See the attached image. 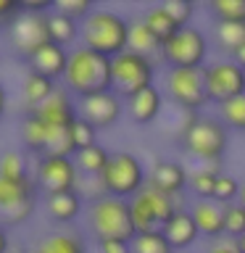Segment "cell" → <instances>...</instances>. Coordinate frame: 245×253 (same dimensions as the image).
Masks as SVG:
<instances>
[{
	"label": "cell",
	"mask_w": 245,
	"mask_h": 253,
	"mask_svg": "<svg viewBox=\"0 0 245 253\" xmlns=\"http://www.w3.org/2000/svg\"><path fill=\"white\" fill-rule=\"evenodd\" d=\"M235 243H237V251H240V253H245V235H243V237H237Z\"/></svg>",
	"instance_id": "obj_48"
},
{
	"label": "cell",
	"mask_w": 245,
	"mask_h": 253,
	"mask_svg": "<svg viewBox=\"0 0 245 253\" xmlns=\"http://www.w3.org/2000/svg\"><path fill=\"white\" fill-rule=\"evenodd\" d=\"M208 253H240L237 251V243L229 240V237H221V240L208 245Z\"/></svg>",
	"instance_id": "obj_43"
},
{
	"label": "cell",
	"mask_w": 245,
	"mask_h": 253,
	"mask_svg": "<svg viewBox=\"0 0 245 253\" xmlns=\"http://www.w3.org/2000/svg\"><path fill=\"white\" fill-rule=\"evenodd\" d=\"M122 111H124V100L119 98L116 92H100V95H92V98L77 100L79 119H84L87 124H92L98 132L114 126L119 119H122Z\"/></svg>",
	"instance_id": "obj_14"
},
{
	"label": "cell",
	"mask_w": 245,
	"mask_h": 253,
	"mask_svg": "<svg viewBox=\"0 0 245 253\" xmlns=\"http://www.w3.org/2000/svg\"><path fill=\"white\" fill-rule=\"evenodd\" d=\"M153 79H156L153 58H145V55L132 50H124L122 55L111 58V92H116L122 100H129L137 92L153 87Z\"/></svg>",
	"instance_id": "obj_6"
},
{
	"label": "cell",
	"mask_w": 245,
	"mask_h": 253,
	"mask_svg": "<svg viewBox=\"0 0 245 253\" xmlns=\"http://www.w3.org/2000/svg\"><path fill=\"white\" fill-rule=\"evenodd\" d=\"M63 87L77 100L92 98L100 92H111V58L77 45L69 50V66L63 74Z\"/></svg>",
	"instance_id": "obj_1"
},
{
	"label": "cell",
	"mask_w": 245,
	"mask_h": 253,
	"mask_svg": "<svg viewBox=\"0 0 245 253\" xmlns=\"http://www.w3.org/2000/svg\"><path fill=\"white\" fill-rule=\"evenodd\" d=\"M208 55V37L195 27H182L161 45V63L166 69H201Z\"/></svg>",
	"instance_id": "obj_8"
},
{
	"label": "cell",
	"mask_w": 245,
	"mask_h": 253,
	"mask_svg": "<svg viewBox=\"0 0 245 253\" xmlns=\"http://www.w3.org/2000/svg\"><path fill=\"white\" fill-rule=\"evenodd\" d=\"M100 179H103V187H106L108 195L132 201L148 185V171L134 153L116 150V153H111V161L106 166V171L100 174Z\"/></svg>",
	"instance_id": "obj_7"
},
{
	"label": "cell",
	"mask_w": 245,
	"mask_h": 253,
	"mask_svg": "<svg viewBox=\"0 0 245 253\" xmlns=\"http://www.w3.org/2000/svg\"><path fill=\"white\" fill-rule=\"evenodd\" d=\"M82 206H84V198L71 190V193H58V195H47L45 198V211L47 216L58 224H71L79 213H82Z\"/></svg>",
	"instance_id": "obj_21"
},
{
	"label": "cell",
	"mask_w": 245,
	"mask_h": 253,
	"mask_svg": "<svg viewBox=\"0 0 245 253\" xmlns=\"http://www.w3.org/2000/svg\"><path fill=\"white\" fill-rule=\"evenodd\" d=\"M237 195H240V182L235 177H229V174H221L219 182H216V195H213V201L221 203V206H229L237 201Z\"/></svg>",
	"instance_id": "obj_39"
},
{
	"label": "cell",
	"mask_w": 245,
	"mask_h": 253,
	"mask_svg": "<svg viewBox=\"0 0 245 253\" xmlns=\"http://www.w3.org/2000/svg\"><path fill=\"white\" fill-rule=\"evenodd\" d=\"M21 8L27 13H50L55 11V0H21Z\"/></svg>",
	"instance_id": "obj_41"
},
{
	"label": "cell",
	"mask_w": 245,
	"mask_h": 253,
	"mask_svg": "<svg viewBox=\"0 0 245 253\" xmlns=\"http://www.w3.org/2000/svg\"><path fill=\"white\" fill-rule=\"evenodd\" d=\"M47 29H50V42L66 47V50H69L71 42L79 40V21L69 19V16H63L58 11L47 13Z\"/></svg>",
	"instance_id": "obj_27"
},
{
	"label": "cell",
	"mask_w": 245,
	"mask_h": 253,
	"mask_svg": "<svg viewBox=\"0 0 245 253\" xmlns=\"http://www.w3.org/2000/svg\"><path fill=\"white\" fill-rule=\"evenodd\" d=\"M129 50L145 55V58L161 55V42H158V37L145 27L142 19H132L129 21Z\"/></svg>",
	"instance_id": "obj_24"
},
{
	"label": "cell",
	"mask_w": 245,
	"mask_h": 253,
	"mask_svg": "<svg viewBox=\"0 0 245 253\" xmlns=\"http://www.w3.org/2000/svg\"><path fill=\"white\" fill-rule=\"evenodd\" d=\"M126 108H129V116H132L134 124H137V126H148V124H153L156 119L161 116L163 95L153 84V87H148V90H142V92L134 95V98L126 100Z\"/></svg>",
	"instance_id": "obj_20"
},
{
	"label": "cell",
	"mask_w": 245,
	"mask_h": 253,
	"mask_svg": "<svg viewBox=\"0 0 245 253\" xmlns=\"http://www.w3.org/2000/svg\"><path fill=\"white\" fill-rule=\"evenodd\" d=\"M205 92H208V103L224 106L227 100L237 98L245 92V69H240L235 61H216L205 63Z\"/></svg>",
	"instance_id": "obj_12"
},
{
	"label": "cell",
	"mask_w": 245,
	"mask_h": 253,
	"mask_svg": "<svg viewBox=\"0 0 245 253\" xmlns=\"http://www.w3.org/2000/svg\"><path fill=\"white\" fill-rule=\"evenodd\" d=\"M185 206H187V195L185 193L166 195V193H161V190L145 185L129 201L132 224H134V229H137V235L156 232V229H161L177 211H185Z\"/></svg>",
	"instance_id": "obj_4"
},
{
	"label": "cell",
	"mask_w": 245,
	"mask_h": 253,
	"mask_svg": "<svg viewBox=\"0 0 245 253\" xmlns=\"http://www.w3.org/2000/svg\"><path fill=\"white\" fill-rule=\"evenodd\" d=\"M219 119L224 122L227 129L245 132V92L232 98V100H227L224 106H219Z\"/></svg>",
	"instance_id": "obj_32"
},
{
	"label": "cell",
	"mask_w": 245,
	"mask_h": 253,
	"mask_svg": "<svg viewBox=\"0 0 245 253\" xmlns=\"http://www.w3.org/2000/svg\"><path fill=\"white\" fill-rule=\"evenodd\" d=\"M32 179H35L37 190L45 198L58 195V193H71V190H77L79 169H77L74 158L45 156V158H37V169Z\"/></svg>",
	"instance_id": "obj_11"
},
{
	"label": "cell",
	"mask_w": 245,
	"mask_h": 253,
	"mask_svg": "<svg viewBox=\"0 0 245 253\" xmlns=\"http://www.w3.org/2000/svg\"><path fill=\"white\" fill-rule=\"evenodd\" d=\"M37 253H87V245L82 235L63 229V232H50L37 243Z\"/></svg>",
	"instance_id": "obj_22"
},
{
	"label": "cell",
	"mask_w": 245,
	"mask_h": 253,
	"mask_svg": "<svg viewBox=\"0 0 245 253\" xmlns=\"http://www.w3.org/2000/svg\"><path fill=\"white\" fill-rule=\"evenodd\" d=\"M55 90H58V84H55L53 79L40 77V74H35V71H29V74L24 77V84H21V95H24V103L29 106V111L42 106Z\"/></svg>",
	"instance_id": "obj_23"
},
{
	"label": "cell",
	"mask_w": 245,
	"mask_h": 253,
	"mask_svg": "<svg viewBox=\"0 0 245 253\" xmlns=\"http://www.w3.org/2000/svg\"><path fill=\"white\" fill-rule=\"evenodd\" d=\"M24 13L21 0H0V27H11V24Z\"/></svg>",
	"instance_id": "obj_40"
},
{
	"label": "cell",
	"mask_w": 245,
	"mask_h": 253,
	"mask_svg": "<svg viewBox=\"0 0 245 253\" xmlns=\"http://www.w3.org/2000/svg\"><path fill=\"white\" fill-rule=\"evenodd\" d=\"M161 232H163V237L169 240V245H171L174 251H187L190 245H193L198 237H201V232H198L195 219H193V213H190V209L177 211V213H174V216L161 227Z\"/></svg>",
	"instance_id": "obj_19"
},
{
	"label": "cell",
	"mask_w": 245,
	"mask_h": 253,
	"mask_svg": "<svg viewBox=\"0 0 245 253\" xmlns=\"http://www.w3.org/2000/svg\"><path fill=\"white\" fill-rule=\"evenodd\" d=\"M55 11L82 24L87 16L95 11V5L90 3V0H55Z\"/></svg>",
	"instance_id": "obj_37"
},
{
	"label": "cell",
	"mask_w": 245,
	"mask_h": 253,
	"mask_svg": "<svg viewBox=\"0 0 245 253\" xmlns=\"http://www.w3.org/2000/svg\"><path fill=\"white\" fill-rule=\"evenodd\" d=\"M87 224L90 232L95 235V240H126L132 243L137 237V229L132 224V211H129V201L124 198H114L106 195L100 201L90 203L87 211Z\"/></svg>",
	"instance_id": "obj_5"
},
{
	"label": "cell",
	"mask_w": 245,
	"mask_h": 253,
	"mask_svg": "<svg viewBox=\"0 0 245 253\" xmlns=\"http://www.w3.org/2000/svg\"><path fill=\"white\" fill-rule=\"evenodd\" d=\"M27 66H29V71H35V74L58 82V79H63V74H66L69 50L61 45H55V42H47L45 47H40L35 55H29Z\"/></svg>",
	"instance_id": "obj_16"
},
{
	"label": "cell",
	"mask_w": 245,
	"mask_h": 253,
	"mask_svg": "<svg viewBox=\"0 0 245 253\" xmlns=\"http://www.w3.org/2000/svg\"><path fill=\"white\" fill-rule=\"evenodd\" d=\"M190 213L195 219L198 232L208 240H221L224 237V206L216 201H195L190 206Z\"/></svg>",
	"instance_id": "obj_18"
},
{
	"label": "cell",
	"mask_w": 245,
	"mask_h": 253,
	"mask_svg": "<svg viewBox=\"0 0 245 253\" xmlns=\"http://www.w3.org/2000/svg\"><path fill=\"white\" fill-rule=\"evenodd\" d=\"M29 114H35L37 119H42V122L50 124V126H71L79 119L77 103H74V98H71V92L66 87H58L42 106H37L35 111H29Z\"/></svg>",
	"instance_id": "obj_15"
},
{
	"label": "cell",
	"mask_w": 245,
	"mask_h": 253,
	"mask_svg": "<svg viewBox=\"0 0 245 253\" xmlns=\"http://www.w3.org/2000/svg\"><path fill=\"white\" fill-rule=\"evenodd\" d=\"M211 37H213V42H216V47L221 53L232 55L245 45V21H235V24L219 21V24H213Z\"/></svg>",
	"instance_id": "obj_25"
},
{
	"label": "cell",
	"mask_w": 245,
	"mask_h": 253,
	"mask_svg": "<svg viewBox=\"0 0 245 253\" xmlns=\"http://www.w3.org/2000/svg\"><path fill=\"white\" fill-rule=\"evenodd\" d=\"M243 235H245V206L235 201V203L224 206V237L237 240Z\"/></svg>",
	"instance_id": "obj_35"
},
{
	"label": "cell",
	"mask_w": 245,
	"mask_h": 253,
	"mask_svg": "<svg viewBox=\"0 0 245 253\" xmlns=\"http://www.w3.org/2000/svg\"><path fill=\"white\" fill-rule=\"evenodd\" d=\"M132 253H174V248L163 237L161 229H156V232H142V235L134 237Z\"/></svg>",
	"instance_id": "obj_34"
},
{
	"label": "cell",
	"mask_w": 245,
	"mask_h": 253,
	"mask_svg": "<svg viewBox=\"0 0 245 253\" xmlns=\"http://www.w3.org/2000/svg\"><path fill=\"white\" fill-rule=\"evenodd\" d=\"M166 92L185 114H198L203 106H208L205 92V71L201 69H166Z\"/></svg>",
	"instance_id": "obj_9"
},
{
	"label": "cell",
	"mask_w": 245,
	"mask_h": 253,
	"mask_svg": "<svg viewBox=\"0 0 245 253\" xmlns=\"http://www.w3.org/2000/svg\"><path fill=\"white\" fill-rule=\"evenodd\" d=\"M0 253H8V232L3 224H0Z\"/></svg>",
	"instance_id": "obj_45"
},
{
	"label": "cell",
	"mask_w": 245,
	"mask_h": 253,
	"mask_svg": "<svg viewBox=\"0 0 245 253\" xmlns=\"http://www.w3.org/2000/svg\"><path fill=\"white\" fill-rule=\"evenodd\" d=\"M179 145L185 153H190L198 161L208 166H219L229 145V132L221 119L195 114L185 129L179 132Z\"/></svg>",
	"instance_id": "obj_3"
},
{
	"label": "cell",
	"mask_w": 245,
	"mask_h": 253,
	"mask_svg": "<svg viewBox=\"0 0 245 253\" xmlns=\"http://www.w3.org/2000/svg\"><path fill=\"white\" fill-rule=\"evenodd\" d=\"M111 161V153L103 145H92V148H84L74 156V164L82 177H100L106 171V166Z\"/></svg>",
	"instance_id": "obj_29"
},
{
	"label": "cell",
	"mask_w": 245,
	"mask_h": 253,
	"mask_svg": "<svg viewBox=\"0 0 245 253\" xmlns=\"http://www.w3.org/2000/svg\"><path fill=\"white\" fill-rule=\"evenodd\" d=\"M229 61H235L240 69H245V45H243L237 53H232V55H229Z\"/></svg>",
	"instance_id": "obj_44"
},
{
	"label": "cell",
	"mask_w": 245,
	"mask_h": 253,
	"mask_svg": "<svg viewBox=\"0 0 245 253\" xmlns=\"http://www.w3.org/2000/svg\"><path fill=\"white\" fill-rule=\"evenodd\" d=\"M21 142L29 153L42 158L45 142H47V124L42 119H37L35 114H27V119H24V124H21Z\"/></svg>",
	"instance_id": "obj_30"
},
{
	"label": "cell",
	"mask_w": 245,
	"mask_h": 253,
	"mask_svg": "<svg viewBox=\"0 0 245 253\" xmlns=\"http://www.w3.org/2000/svg\"><path fill=\"white\" fill-rule=\"evenodd\" d=\"M208 11L219 21H245V0H208Z\"/></svg>",
	"instance_id": "obj_33"
},
{
	"label": "cell",
	"mask_w": 245,
	"mask_h": 253,
	"mask_svg": "<svg viewBox=\"0 0 245 253\" xmlns=\"http://www.w3.org/2000/svg\"><path fill=\"white\" fill-rule=\"evenodd\" d=\"M5 106H8V95H5V87L0 84V116L5 114Z\"/></svg>",
	"instance_id": "obj_46"
},
{
	"label": "cell",
	"mask_w": 245,
	"mask_h": 253,
	"mask_svg": "<svg viewBox=\"0 0 245 253\" xmlns=\"http://www.w3.org/2000/svg\"><path fill=\"white\" fill-rule=\"evenodd\" d=\"M24 253H37V251H24Z\"/></svg>",
	"instance_id": "obj_49"
},
{
	"label": "cell",
	"mask_w": 245,
	"mask_h": 253,
	"mask_svg": "<svg viewBox=\"0 0 245 253\" xmlns=\"http://www.w3.org/2000/svg\"><path fill=\"white\" fill-rule=\"evenodd\" d=\"M37 206L35 179H5L0 177V221L3 224H24Z\"/></svg>",
	"instance_id": "obj_10"
},
{
	"label": "cell",
	"mask_w": 245,
	"mask_h": 253,
	"mask_svg": "<svg viewBox=\"0 0 245 253\" xmlns=\"http://www.w3.org/2000/svg\"><path fill=\"white\" fill-rule=\"evenodd\" d=\"M187 182H190L187 169L182 164H174V161H158L148 174V185L161 190L166 195L187 193Z\"/></svg>",
	"instance_id": "obj_17"
},
{
	"label": "cell",
	"mask_w": 245,
	"mask_h": 253,
	"mask_svg": "<svg viewBox=\"0 0 245 253\" xmlns=\"http://www.w3.org/2000/svg\"><path fill=\"white\" fill-rule=\"evenodd\" d=\"M100 253H132V243L126 240H100Z\"/></svg>",
	"instance_id": "obj_42"
},
{
	"label": "cell",
	"mask_w": 245,
	"mask_h": 253,
	"mask_svg": "<svg viewBox=\"0 0 245 253\" xmlns=\"http://www.w3.org/2000/svg\"><path fill=\"white\" fill-rule=\"evenodd\" d=\"M71 140H74V148L79 153V150H84V148L98 145V129H95L92 124H87L84 119H77V122L71 124Z\"/></svg>",
	"instance_id": "obj_36"
},
{
	"label": "cell",
	"mask_w": 245,
	"mask_h": 253,
	"mask_svg": "<svg viewBox=\"0 0 245 253\" xmlns=\"http://www.w3.org/2000/svg\"><path fill=\"white\" fill-rule=\"evenodd\" d=\"M11 47L21 55L24 61L35 55L40 47L50 42V29H47V13H27L24 11L11 27H8Z\"/></svg>",
	"instance_id": "obj_13"
},
{
	"label": "cell",
	"mask_w": 245,
	"mask_h": 253,
	"mask_svg": "<svg viewBox=\"0 0 245 253\" xmlns=\"http://www.w3.org/2000/svg\"><path fill=\"white\" fill-rule=\"evenodd\" d=\"M179 253H185V251H179Z\"/></svg>",
	"instance_id": "obj_50"
},
{
	"label": "cell",
	"mask_w": 245,
	"mask_h": 253,
	"mask_svg": "<svg viewBox=\"0 0 245 253\" xmlns=\"http://www.w3.org/2000/svg\"><path fill=\"white\" fill-rule=\"evenodd\" d=\"M0 177L5 179H29V164L21 150H3L0 153Z\"/></svg>",
	"instance_id": "obj_31"
},
{
	"label": "cell",
	"mask_w": 245,
	"mask_h": 253,
	"mask_svg": "<svg viewBox=\"0 0 245 253\" xmlns=\"http://www.w3.org/2000/svg\"><path fill=\"white\" fill-rule=\"evenodd\" d=\"M140 19L145 21V27H148V29L158 37V42H161V45L166 42V40H171V37L182 29L179 24H177L169 13L163 11V5H150L148 11L140 16Z\"/></svg>",
	"instance_id": "obj_26"
},
{
	"label": "cell",
	"mask_w": 245,
	"mask_h": 253,
	"mask_svg": "<svg viewBox=\"0 0 245 253\" xmlns=\"http://www.w3.org/2000/svg\"><path fill=\"white\" fill-rule=\"evenodd\" d=\"M161 5L179 27H190V19H193V13H195V5L190 3V0H163Z\"/></svg>",
	"instance_id": "obj_38"
},
{
	"label": "cell",
	"mask_w": 245,
	"mask_h": 253,
	"mask_svg": "<svg viewBox=\"0 0 245 253\" xmlns=\"http://www.w3.org/2000/svg\"><path fill=\"white\" fill-rule=\"evenodd\" d=\"M237 203H240V206H245V179L240 182V195H237Z\"/></svg>",
	"instance_id": "obj_47"
},
{
	"label": "cell",
	"mask_w": 245,
	"mask_h": 253,
	"mask_svg": "<svg viewBox=\"0 0 245 253\" xmlns=\"http://www.w3.org/2000/svg\"><path fill=\"white\" fill-rule=\"evenodd\" d=\"M219 177H221L219 166H203V169H198V171L190 174L187 190L195 195V201H213Z\"/></svg>",
	"instance_id": "obj_28"
},
{
	"label": "cell",
	"mask_w": 245,
	"mask_h": 253,
	"mask_svg": "<svg viewBox=\"0 0 245 253\" xmlns=\"http://www.w3.org/2000/svg\"><path fill=\"white\" fill-rule=\"evenodd\" d=\"M79 40L90 50L106 58H116L124 50H129V19H124L111 8H95L79 24Z\"/></svg>",
	"instance_id": "obj_2"
}]
</instances>
